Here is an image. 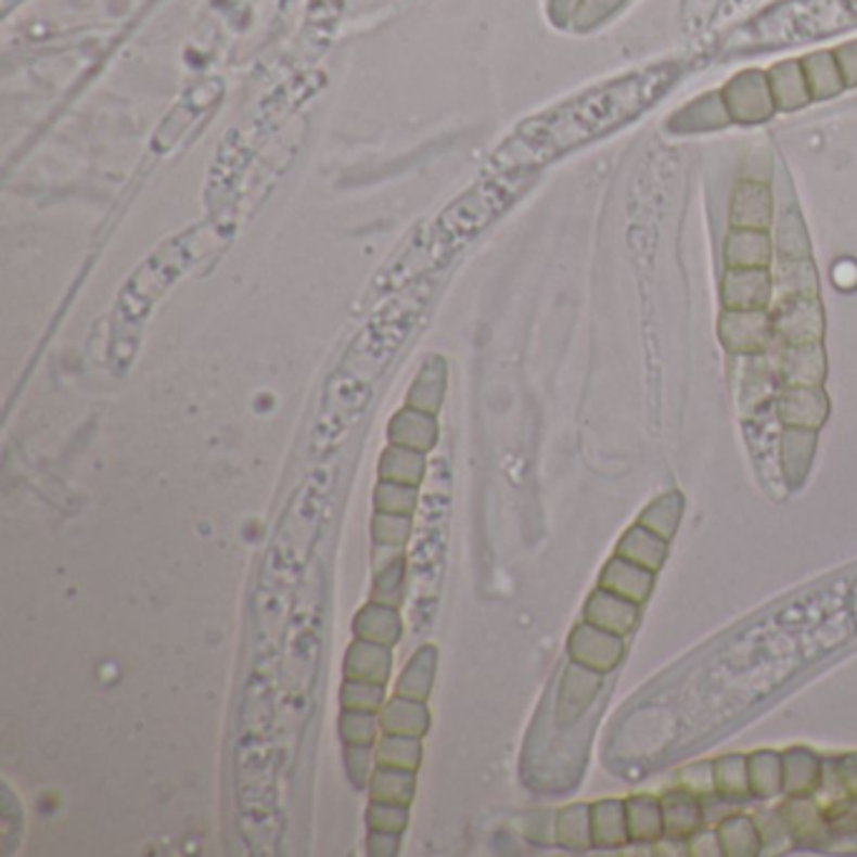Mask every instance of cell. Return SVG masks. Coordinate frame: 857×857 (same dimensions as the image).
<instances>
[{
    "label": "cell",
    "mask_w": 857,
    "mask_h": 857,
    "mask_svg": "<svg viewBox=\"0 0 857 857\" xmlns=\"http://www.w3.org/2000/svg\"><path fill=\"white\" fill-rule=\"evenodd\" d=\"M677 78V63H658L637 74H626L526 124L511 141L508 152L515 154V164L530 166L604 137L664 99Z\"/></svg>",
    "instance_id": "obj_1"
},
{
    "label": "cell",
    "mask_w": 857,
    "mask_h": 857,
    "mask_svg": "<svg viewBox=\"0 0 857 857\" xmlns=\"http://www.w3.org/2000/svg\"><path fill=\"white\" fill-rule=\"evenodd\" d=\"M857 28V0H780L737 28L727 51H755L807 46Z\"/></svg>",
    "instance_id": "obj_2"
},
{
    "label": "cell",
    "mask_w": 857,
    "mask_h": 857,
    "mask_svg": "<svg viewBox=\"0 0 857 857\" xmlns=\"http://www.w3.org/2000/svg\"><path fill=\"white\" fill-rule=\"evenodd\" d=\"M626 654L624 637L611 634L601 626H593L589 622L578 624L568 637V656L571 662L591 669L597 674L614 671Z\"/></svg>",
    "instance_id": "obj_3"
},
{
    "label": "cell",
    "mask_w": 857,
    "mask_h": 857,
    "mask_svg": "<svg viewBox=\"0 0 857 857\" xmlns=\"http://www.w3.org/2000/svg\"><path fill=\"white\" fill-rule=\"evenodd\" d=\"M777 809H780L795 845L824 847V843H828L830 824L824 820V809L817 805L813 795H792Z\"/></svg>",
    "instance_id": "obj_4"
},
{
    "label": "cell",
    "mask_w": 857,
    "mask_h": 857,
    "mask_svg": "<svg viewBox=\"0 0 857 857\" xmlns=\"http://www.w3.org/2000/svg\"><path fill=\"white\" fill-rule=\"evenodd\" d=\"M656 584V571L641 566V563H634L629 559H622V555L614 553V559H609V563L601 571L599 586L606 589L616 597H624L634 601V604H647L649 597H652Z\"/></svg>",
    "instance_id": "obj_5"
},
{
    "label": "cell",
    "mask_w": 857,
    "mask_h": 857,
    "mask_svg": "<svg viewBox=\"0 0 857 857\" xmlns=\"http://www.w3.org/2000/svg\"><path fill=\"white\" fill-rule=\"evenodd\" d=\"M584 622L601 626V629L618 634V637H629V634L637 629L639 604H634V601L624 597H616V593H611L599 586V589L589 597V601H586Z\"/></svg>",
    "instance_id": "obj_6"
},
{
    "label": "cell",
    "mask_w": 857,
    "mask_h": 857,
    "mask_svg": "<svg viewBox=\"0 0 857 857\" xmlns=\"http://www.w3.org/2000/svg\"><path fill=\"white\" fill-rule=\"evenodd\" d=\"M662 800V815H664V835L689 840L696 830L704 828V803L702 797L692 795V792L674 788L666 792Z\"/></svg>",
    "instance_id": "obj_7"
},
{
    "label": "cell",
    "mask_w": 857,
    "mask_h": 857,
    "mask_svg": "<svg viewBox=\"0 0 857 857\" xmlns=\"http://www.w3.org/2000/svg\"><path fill=\"white\" fill-rule=\"evenodd\" d=\"M591 835L593 847H606V850H624L626 845H631L624 800H601L591 805Z\"/></svg>",
    "instance_id": "obj_8"
},
{
    "label": "cell",
    "mask_w": 857,
    "mask_h": 857,
    "mask_svg": "<svg viewBox=\"0 0 857 857\" xmlns=\"http://www.w3.org/2000/svg\"><path fill=\"white\" fill-rule=\"evenodd\" d=\"M666 553H669V541L654 534V530H649L647 526H641L639 521L626 528L624 536L618 538L616 543V555L629 559L634 563H641V566L652 571H658L664 566Z\"/></svg>",
    "instance_id": "obj_9"
},
{
    "label": "cell",
    "mask_w": 857,
    "mask_h": 857,
    "mask_svg": "<svg viewBox=\"0 0 857 857\" xmlns=\"http://www.w3.org/2000/svg\"><path fill=\"white\" fill-rule=\"evenodd\" d=\"M822 775V759L807 747H790L782 752L784 795H813Z\"/></svg>",
    "instance_id": "obj_10"
},
{
    "label": "cell",
    "mask_w": 857,
    "mask_h": 857,
    "mask_svg": "<svg viewBox=\"0 0 857 857\" xmlns=\"http://www.w3.org/2000/svg\"><path fill=\"white\" fill-rule=\"evenodd\" d=\"M717 835L725 857H755L762 853V835L752 815L734 809L717 824Z\"/></svg>",
    "instance_id": "obj_11"
},
{
    "label": "cell",
    "mask_w": 857,
    "mask_h": 857,
    "mask_svg": "<svg viewBox=\"0 0 857 857\" xmlns=\"http://www.w3.org/2000/svg\"><path fill=\"white\" fill-rule=\"evenodd\" d=\"M347 679L355 681H370V685H383L391 677V652L383 644H372V641L357 639L350 652H347L345 662Z\"/></svg>",
    "instance_id": "obj_12"
},
{
    "label": "cell",
    "mask_w": 857,
    "mask_h": 857,
    "mask_svg": "<svg viewBox=\"0 0 857 857\" xmlns=\"http://www.w3.org/2000/svg\"><path fill=\"white\" fill-rule=\"evenodd\" d=\"M626 803V822H629L631 843L654 845L664 837L662 800L652 795H631Z\"/></svg>",
    "instance_id": "obj_13"
},
{
    "label": "cell",
    "mask_w": 857,
    "mask_h": 857,
    "mask_svg": "<svg viewBox=\"0 0 857 857\" xmlns=\"http://www.w3.org/2000/svg\"><path fill=\"white\" fill-rule=\"evenodd\" d=\"M355 634H357V639L372 641V644L393 647L402 634L398 609L372 601L370 606H364L360 614H357Z\"/></svg>",
    "instance_id": "obj_14"
},
{
    "label": "cell",
    "mask_w": 857,
    "mask_h": 857,
    "mask_svg": "<svg viewBox=\"0 0 857 857\" xmlns=\"http://www.w3.org/2000/svg\"><path fill=\"white\" fill-rule=\"evenodd\" d=\"M747 767H750V790L752 797L762 800H775L777 795L784 792V780H782V755L772 750H757L747 755Z\"/></svg>",
    "instance_id": "obj_15"
},
{
    "label": "cell",
    "mask_w": 857,
    "mask_h": 857,
    "mask_svg": "<svg viewBox=\"0 0 857 857\" xmlns=\"http://www.w3.org/2000/svg\"><path fill=\"white\" fill-rule=\"evenodd\" d=\"M714 765V795L744 803L752 797L750 790V767L744 755H725L712 762Z\"/></svg>",
    "instance_id": "obj_16"
},
{
    "label": "cell",
    "mask_w": 857,
    "mask_h": 857,
    "mask_svg": "<svg viewBox=\"0 0 857 857\" xmlns=\"http://www.w3.org/2000/svg\"><path fill=\"white\" fill-rule=\"evenodd\" d=\"M555 843L566 850H589L593 847L591 835V805H568L555 815Z\"/></svg>",
    "instance_id": "obj_17"
},
{
    "label": "cell",
    "mask_w": 857,
    "mask_h": 857,
    "mask_svg": "<svg viewBox=\"0 0 857 857\" xmlns=\"http://www.w3.org/2000/svg\"><path fill=\"white\" fill-rule=\"evenodd\" d=\"M380 725H383L387 734L420 737L427 729V712L423 702L398 694V700L383 706Z\"/></svg>",
    "instance_id": "obj_18"
},
{
    "label": "cell",
    "mask_w": 857,
    "mask_h": 857,
    "mask_svg": "<svg viewBox=\"0 0 857 857\" xmlns=\"http://www.w3.org/2000/svg\"><path fill=\"white\" fill-rule=\"evenodd\" d=\"M681 515H685V498L677 490H669V494L658 496L656 501L649 503L644 511L639 515L641 526H647L649 530H654L666 541H671L677 536Z\"/></svg>",
    "instance_id": "obj_19"
},
{
    "label": "cell",
    "mask_w": 857,
    "mask_h": 857,
    "mask_svg": "<svg viewBox=\"0 0 857 857\" xmlns=\"http://www.w3.org/2000/svg\"><path fill=\"white\" fill-rule=\"evenodd\" d=\"M412 790H415V777L408 769L398 767H380L375 775H372L370 784V795L375 803H387V805H405L412 800Z\"/></svg>",
    "instance_id": "obj_20"
},
{
    "label": "cell",
    "mask_w": 857,
    "mask_h": 857,
    "mask_svg": "<svg viewBox=\"0 0 857 857\" xmlns=\"http://www.w3.org/2000/svg\"><path fill=\"white\" fill-rule=\"evenodd\" d=\"M433 674H435V649L425 647L410 658L408 669L402 671V677L398 681V694L425 702V696L431 692L433 685Z\"/></svg>",
    "instance_id": "obj_21"
},
{
    "label": "cell",
    "mask_w": 857,
    "mask_h": 857,
    "mask_svg": "<svg viewBox=\"0 0 857 857\" xmlns=\"http://www.w3.org/2000/svg\"><path fill=\"white\" fill-rule=\"evenodd\" d=\"M420 757H423V750H420L418 737L391 734L385 737L378 747L380 767H398V769H408V772H415Z\"/></svg>",
    "instance_id": "obj_22"
},
{
    "label": "cell",
    "mask_w": 857,
    "mask_h": 857,
    "mask_svg": "<svg viewBox=\"0 0 857 857\" xmlns=\"http://www.w3.org/2000/svg\"><path fill=\"white\" fill-rule=\"evenodd\" d=\"M755 822L759 828V835H762V853H769V850H784V847L795 845V840H792L788 824H784L780 809H762L759 815H755Z\"/></svg>",
    "instance_id": "obj_23"
},
{
    "label": "cell",
    "mask_w": 857,
    "mask_h": 857,
    "mask_svg": "<svg viewBox=\"0 0 857 857\" xmlns=\"http://www.w3.org/2000/svg\"><path fill=\"white\" fill-rule=\"evenodd\" d=\"M383 685H370V681H355L347 679L343 687V706L347 712H378L383 709Z\"/></svg>",
    "instance_id": "obj_24"
},
{
    "label": "cell",
    "mask_w": 857,
    "mask_h": 857,
    "mask_svg": "<svg viewBox=\"0 0 857 857\" xmlns=\"http://www.w3.org/2000/svg\"><path fill=\"white\" fill-rule=\"evenodd\" d=\"M803 438L805 433H790L788 440H784L782 471L790 486H800V483L805 481V475L809 471V460H813V450H805L803 453V446H800Z\"/></svg>",
    "instance_id": "obj_25"
},
{
    "label": "cell",
    "mask_w": 857,
    "mask_h": 857,
    "mask_svg": "<svg viewBox=\"0 0 857 857\" xmlns=\"http://www.w3.org/2000/svg\"><path fill=\"white\" fill-rule=\"evenodd\" d=\"M383 478L387 483H400V486H418L420 475H423V463H420L418 456L412 453H398V450H393L391 456L385 458V465H383Z\"/></svg>",
    "instance_id": "obj_26"
},
{
    "label": "cell",
    "mask_w": 857,
    "mask_h": 857,
    "mask_svg": "<svg viewBox=\"0 0 857 857\" xmlns=\"http://www.w3.org/2000/svg\"><path fill=\"white\" fill-rule=\"evenodd\" d=\"M378 506L383 513L410 515L415 508V486H400V483H383L378 488Z\"/></svg>",
    "instance_id": "obj_27"
},
{
    "label": "cell",
    "mask_w": 857,
    "mask_h": 857,
    "mask_svg": "<svg viewBox=\"0 0 857 857\" xmlns=\"http://www.w3.org/2000/svg\"><path fill=\"white\" fill-rule=\"evenodd\" d=\"M813 797L817 800V805L822 809L835 805L837 800L843 797H850V792H847L843 777L837 772V762L830 759V762H822V775H820V782H817V788L813 792Z\"/></svg>",
    "instance_id": "obj_28"
},
{
    "label": "cell",
    "mask_w": 857,
    "mask_h": 857,
    "mask_svg": "<svg viewBox=\"0 0 857 857\" xmlns=\"http://www.w3.org/2000/svg\"><path fill=\"white\" fill-rule=\"evenodd\" d=\"M677 788L692 792L696 797L714 795V765L712 762H696V765H687L679 769Z\"/></svg>",
    "instance_id": "obj_29"
},
{
    "label": "cell",
    "mask_w": 857,
    "mask_h": 857,
    "mask_svg": "<svg viewBox=\"0 0 857 857\" xmlns=\"http://www.w3.org/2000/svg\"><path fill=\"white\" fill-rule=\"evenodd\" d=\"M405 822H408V807L405 805H387V803H375L368 809V824L378 832H393V835H400Z\"/></svg>",
    "instance_id": "obj_30"
},
{
    "label": "cell",
    "mask_w": 857,
    "mask_h": 857,
    "mask_svg": "<svg viewBox=\"0 0 857 857\" xmlns=\"http://www.w3.org/2000/svg\"><path fill=\"white\" fill-rule=\"evenodd\" d=\"M340 732H343V740L347 744H372L375 740V732H378V721L372 719L370 712H347L343 714V727H340Z\"/></svg>",
    "instance_id": "obj_31"
},
{
    "label": "cell",
    "mask_w": 857,
    "mask_h": 857,
    "mask_svg": "<svg viewBox=\"0 0 857 857\" xmlns=\"http://www.w3.org/2000/svg\"><path fill=\"white\" fill-rule=\"evenodd\" d=\"M402 561H393V566L383 568V574L378 576V584H375V593H372V601H378V604H387V606H398L400 599H402Z\"/></svg>",
    "instance_id": "obj_32"
},
{
    "label": "cell",
    "mask_w": 857,
    "mask_h": 857,
    "mask_svg": "<svg viewBox=\"0 0 857 857\" xmlns=\"http://www.w3.org/2000/svg\"><path fill=\"white\" fill-rule=\"evenodd\" d=\"M372 530H375V541L380 546H402L410 534V521L408 515L383 513L375 519V528Z\"/></svg>",
    "instance_id": "obj_33"
},
{
    "label": "cell",
    "mask_w": 857,
    "mask_h": 857,
    "mask_svg": "<svg viewBox=\"0 0 857 857\" xmlns=\"http://www.w3.org/2000/svg\"><path fill=\"white\" fill-rule=\"evenodd\" d=\"M345 762H347V775H350V780L357 784V788H362V784L368 782V775H370L368 744H347Z\"/></svg>",
    "instance_id": "obj_34"
},
{
    "label": "cell",
    "mask_w": 857,
    "mask_h": 857,
    "mask_svg": "<svg viewBox=\"0 0 857 857\" xmlns=\"http://www.w3.org/2000/svg\"><path fill=\"white\" fill-rule=\"evenodd\" d=\"M687 845H689V855L692 857H719L721 855L717 828H712V824H704V828L696 830L694 835L687 840Z\"/></svg>",
    "instance_id": "obj_35"
},
{
    "label": "cell",
    "mask_w": 857,
    "mask_h": 857,
    "mask_svg": "<svg viewBox=\"0 0 857 857\" xmlns=\"http://www.w3.org/2000/svg\"><path fill=\"white\" fill-rule=\"evenodd\" d=\"M395 853H398V835H393V832L372 830V835H370V855L387 857V855H395Z\"/></svg>",
    "instance_id": "obj_36"
},
{
    "label": "cell",
    "mask_w": 857,
    "mask_h": 857,
    "mask_svg": "<svg viewBox=\"0 0 857 857\" xmlns=\"http://www.w3.org/2000/svg\"><path fill=\"white\" fill-rule=\"evenodd\" d=\"M837 762V772L843 777L845 788L857 797V755H843Z\"/></svg>",
    "instance_id": "obj_37"
},
{
    "label": "cell",
    "mask_w": 857,
    "mask_h": 857,
    "mask_svg": "<svg viewBox=\"0 0 857 857\" xmlns=\"http://www.w3.org/2000/svg\"><path fill=\"white\" fill-rule=\"evenodd\" d=\"M837 61H840V66H843L845 74L857 84V43H850V46H845V49H840Z\"/></svg>",
    "instance_id": "obj_38"
}]
</instances>
